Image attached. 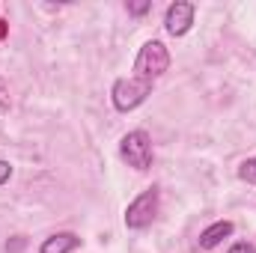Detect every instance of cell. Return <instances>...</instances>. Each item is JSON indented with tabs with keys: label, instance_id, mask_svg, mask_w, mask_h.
I'll return each instance as SVG.
<instances>
[{
	"label": "cell",
	"instance_id": "3957f363",
	"mask_svg": "<svg viewBox=\"0 0 256 253\" xmlns=\"http://www.w3.org/2000/svg\"><path fill=\"white\" fill-rule=\"evenodd\" d=\"M158 206H161V194L158 188H146L140 196H134L126 208V226L128 230H146L155 218H158Z\"/></svg>",
	"mask_w": 256,
	"mask_h": 253
},
{
	"label": "cell",
	"instance_id": "30bf717a",
	"mask_svg": "<svg viewBox=\"0 0 256 253\" xmlns=\"http://www.w3.org/2000/svg\"><path fill=\"white\" fill-rule=\"evenodd\" d=\"M9 179H12V164H9V161H0V188H3Z\"/></svg>",
	"mask_w": 256,
	"mask_h": 253
},
{
	"label": "cell",
	"instance_id": "6da1fadb",
	"mask_svg": "<svg viewBox=\"0 0 256 253\" xmlns=\"http://www.w3.org/2000/svg\"><path fill=\"white\" fill-rule=\"evenodd\" d=\"M167 68H170V51H167V45L158 42V39H149V42L137 51V57H134V72H131L128 78L114 80V86H110V102H114V108H116L120 114L137 110V108L152 96L155 80H158Z\"/></svg>",
	"mask_w": 256,
	"mask_h": 253
},
{
	"label": "cell",
	"instance_id": "277c9868",
	"mask_svg": "<svg viewBox=\"0 0 256 253\" xmlns=\"http://www.w3.org/2000/svg\"><path fill=\"white\" fill-rule=\"evenodd\" d=\"M194 15H196V6L188 3V0H176V3H170L167 6V12H164V30L170 33V36H185L188 30L194 27Z\"/></svg>",
	"mask_w": 256,
	"mask_h": 253
},
{
	"label": "cell",
	"instance_id": "8992f818",
	"mask_svg": "<svg viewBox=\"0 0 256 253\" xmlns=\"http://www.w3.org/2000/svg\"><path fill=\"white\" fill-rule=\"evenodd\" d=\"M78 248H80V238L74 232H54L39 244V253H74Z\"/></svg>",
	"mask_w": 256,
	"mask_h": 253
},
{
	"label": "cell",
	"instance_id": "52a82bcc",
	"mask_svg": "<svg viewBox=\"0 0 256 253\" xmlns=\"http://www.w3.org/2000/svg\"><path fill=\"white\" fill-rule=\"evenodd\" d=\"M238 179L248 182V185H256V155L254 158H248V161H242V167H238Z\"/></svg>",
	"mask_w": 256,
	"mask_h": 253
},
{
	"label": "cell",
	"instance_id": "ba28073f",
	"mask_svg": "<svg viewBox=\"0 0 256 253\" xmlns=\"http://www.w3.org/2000/svg\"><path fill=\"white\" fill-rule=\"evenodd\" d=\"M152 9V0H143V3H128V12L131 15H143V12H149Z\"/></svg>",
	"mask_w": 256,
	"mask_h": 253
},
{
	"label": "cell",
	"instance_id": "5b68a950",
	"mask_svg": "<svg viewBox=\"0 0 256 253\" xmlns=\"http://www.w3.org/2000/svg\"><path fill=\"white\" fill-rule=\"evenodd\" d=\"M236 232V226H232V220H214L212 226H206L202 232H200V248L202 250H214L224 238H230Z\"/></svg>",
	"mask_w": 256,
	"mask_h": 253
},
{
	"label": "cell",
	"instance_id": "7a4b0ae2",
	"mask_svg": "<svg viewBox=\"0 0 256 253\" xmlns=\"http://www.w3.org/2000/svg\"><path fill=\"white\" fill-rule=\"evenodd\" d=\"M120 158L126 161L128 167H134L137 173H146L152 167V137L143 128L128 131L126 137L120 140Z\"/></svg>",
	"mask_w": 256,
	"mask_h": 253
},
{
	"label": "cell",
	"instance_id": "9c48e42d",
	"mask_svg": "<svg viewBox=\"0 0 256 253\" xmlns=\"http://www.w3.org/2000/svg\"><path fill=\"white\" fill-rule=\"evenodd\" d=\"M226 253H256V244H250V242H236Z\"/></svg>",
	"mask_w": 256,
	"mask_h": 253
}]
</instances>
